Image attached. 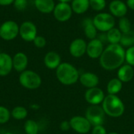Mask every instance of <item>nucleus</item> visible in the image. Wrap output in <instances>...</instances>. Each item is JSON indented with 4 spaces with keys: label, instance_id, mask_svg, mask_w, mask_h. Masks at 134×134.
Listing matches in <instances>:
<instances>
[{
    "label": "nucleus",
    "instance_id": "1",
    "mask_svg": "<svg viewBox=\"0 0 134 134\" xmlns=\"http://www.w3.org/2000/svg\"><path fill=\"white\" fill-rule=\"evenodd\" d=\"M101 68L107 71L119 68L126 61V50L120 44H109L99 58Z\"/></svg>",
    "mask_w": 134,
    "mask_h": 134
},
{
    "label": "nucleus",
    "instance_id": "2",
    "mask_svg": "<svg viewBox=\"0 0 134 134\" xmlns=\"http://www.w3.org/2000/svg\"><path fill=\"white\" fill-rule=\"evenodd\" d=\"M56 75L58 81L64 86L74 85L79 80L78 69L70 63H61L56 69Z\"/></svg>",
    "mask_w": 134,
    "mask_h": 134
},
{
    "label": "nucleus",
    "instance_id": "3",
    "mask_svg": "<svg viewBox=\"0 0 134 134\" xmlns=\"http://www.w3.org/2000/svg\"><path fill=\"white\" fill-rule=\"evenodd\" d=\"M102 108L105 114L111 118L121 117L125 111V105L117 95L106 96L102 102Z\"/></svg>",
    "mask_w": 134,
    "mask_h": 134
},
{
    "label": "nucleus",
    "instance_id": "4",
    "mask_svg": "<svg viewBox=\"0 0 134 134\" xmlns=\"http://www.w3.org/2000/svg\"><path fill=\"white\" fill-rule=\"evenodd\" d=\"M20 85L27 90L38 89L42 84V79L38 74L34 71L25 70L19 76Z\"/></svg>",
    "mask_w": 134,
    "mask_h": 134
},
{
    "label": "nucleus",
    "instance_id": "5",
    "mask_svg": "<svg viewBox=\"0 0 134 134\" xmlns=\"http://www.w3.org/2000/svg\"><path fill=\"white\" fill-rule=\"evenodd\" d=\"M93 24L97 29L101 32H108L111 28L115 27V18L108 13H99L93 18Z\"/></svg>",
    "mask_w": 134,
    "mask_h": 134
},
{
    "label": "nucleus",
    "instance_id": "6",
    "mask_svg": "<svg viewBox=\"0 0 134 134\" xmlns=\"http://www.w3.org/2000/svg\"><path fill=\"white\" fill-rule=\"evenodd\" d=\"M105 115L103 108L99 105H90L86 111V118L93 126L103 125Z\"/></svg>",
    "mask_w": 134,
    "mask_h": 134
},
{
    "label": "nucleus",
    "instance_id": "7",
    "mask_svg": "<svg viewBox=\"0 0 134 134\" xmlns=\"http://www.w3.org/2000/svg\"><path fill=\"white\" fill-rule=\"evenodd\" d=\"M20 32V27L13 20H7L0 25V37L5 41L16 38Z\"/></svg>",
    "mask_w": 134,
    "mask_h": 134
},
{
    "label": "nucleus",
    "instance_id": "8",
    "mask_svg": "<svg viewBox=\"0 0 134 134\" xmlns=\"http://www.w3.org/2000/svg\"><path fill=\"white\" fill-rule=\"evenodd\" d=\"M53 13L57 20L60 22H66L71 19L73 11L71 5L68 2H60L55 5Z\"/></svg>",
    "mask_w": 134,
    "mask_h": 134
},
{
    "label": "nucleus",
    "instance_id": "9",
    "mask_svg": "<svg viewBox=\"0 0 134 134\" xmlns=\"http://www.w3.org/2000/svg\"><path fill=\"white\" fill-rule=\"evenodd\" d=\"M71 128L76 133L80 134H87L91 130L92 125L86 117L76 115L72 117L70 121Z\"/></svg>",
    "mask_w": 134,
    "mask_h": 134
},
{
    "label": "nucleus",
    "instance_id": "10",
    "mask_svg": "<svg viewBox=\"0 0 134 134\" xmlns=\"http://www.w3.org/2000/svg\"><path fill=\"white\" fill-rule=\"evenodd\" d=\"M21 38L26 42H33L37 36V27L31 21H25L20 26L19 32Z\"/></svg>",
    "mask_w": 134,
    "mask_h": 134
},
{
    "label": "nucleus",
    "instance_id": "11",
    "mask_svg": "<svg viewBox=\"0 0 134 134\" xmlns=\"http://www.w3.org/2000/svg\"><path fill=\"white\" fill-rule=\"evenodd\" d=\"M104 97V93L97 86L88 89L85 93V99L90 105H99L102 104Z\"/></svg>",
    "mask_w": 134,
    "mask_h": 134
},
{
    "label": "nucleus",
    "instance_id": "12",
    "mask_svg": "<svg viewBox=\"0 0 134 134\" xmlns=\"http://www.w3.org/2000/svg\"><path fill=\"white\" fill-rule=\"evenodd\" d=\"M104 49V43L98 38H96L87 43L86 54L92 59L100 58Z\"/></svg>",
    "mask_w": 134,
    "mask_h": 134
},
{
    "label": "nucleus",
    "instance_id": "13",
    "mask_svg": "<svg viewBox=\"0 0 134 134\" xmlns=\"http://www.w3.org/2000/svg\"><path fill=\"white\" fill-rule=\"evenodd\" d=\"M86 47H87V43L84 39L75 38L70 44L69 46L70 54L75 58L82 57L85 53H86Z\"/></svg>",
    "mask_w": 134,
    "mask_h": 134
},
{
    "label": "nucleus",
    "instance_id": "14",
    "mask_svg": "<svg viewBox=\"0 0 134 134\" xmlns=\"http://www.w3.org/2000/svg\"><path fill=\"white\" fill-rule=\"evenodd\" d=\"M110 13L115 17L122 18L125 16L128 12V6L126 3L121 0H113L109 4Z\"/></svg>",
    "mask_w": 134,
    "mask_h": 134
},
{
    "label": "nucleus",
    "instance_id": "15",
    "mask_svg": "<svg viewBox=\"0 0 134 134\" xmlns=\"http://www.w3.org/2000/svg\"><path fill=\"white\" fill-rule=\"evenodd\" d=\"M13 68V58L8 53H0V76L8 75Z\"/></svg>",
    "mask_w": 134,
    "mask_h": 134
},
{
    "label": "nucleus",
    "instance_id": "16",
    "mask_svg": "<svg viewBox=\"0 0 134 134\" xmlns=\"http://www.w3.org/2000/svg\"><path fill=\"white\" fill-rule=\"evenodd\" d=\"M79 82L81 84L88 88H93L97 87L99 84V78L98 76L92 72H85L79 76Z\"/></svg>",
    "mask_w": 134,
    "mask_h": 134
},
{
    "label": "nucleus",
    "instance_id": "17",
    "mask_svg": "<svg viewBox=\"0 0 134 134\" xmlns=\"http://www.w3.org/2000/svg\"><path fill=\"white\" fill-rule=\"evenodd\" d=\"M28 64V59L26 54L19 52L16 53L13 57V67L17 72H23L26 70Z\"/></svg>",
    "mask_w": 134,
    "mask_h": 134
},
{
    "label": "nucleus",
    "instance_id": "18",
    "mask_svg": "<svg viewBox=\"0 0 134 134\" xmlns=\"http://www.w3.org/2000/svg\"><path fill=\"white\" fill-rule=\"evenodd\" d=\"M82 26L83 28V31L86 38H88L90 40L94 39L97 38V29L96 28L93 19L90 17L85 18L82 22Z\"/></svg>",
    "mask_w": 134,
    "mask_h": 134
},
{
    "label": "nucleus",
    "instance_id": "19",
    "mask_svg": "<svg viewBox=\"0 0 134 134\" xmlns=\"http://www.w3.org/2000/svg\"><path fill=\"white\" fill-rule=\"evenodd\" d=\"M44 64L46 67L49 69H57L61 64L60 56L57 53L53 51L48 52L44 57Z\"/></svg>",
    "mask_w": 134,
    "mask_h": 134
},
{
    "label": "nucleus",
    "instance_id": "20",
    "mask_svg": "<svg viewBox=\"0 0 134 134\" xmlns=\"http://www.w3.org/2000/svg\"><path fill=\"white\" fill-rule=\"evenodd\" d=\"M134 77L133 67L130 64H123L119 68L118 79L122 82H128L131 81Z\"/></svg>",
    "mask_w": 134,
    "mask_h": 134
},
{
    "label": "nucleus",
    "instance_id": "21",
    "mask_svg": "<svg viewBox=\"0 0 134 134\" xmlns=\"http://www.w3.org/2000/svg\"><path fill=\"white\" fill-rule=\"evenodd\" d=\"M35 5L39 12L48 14L53 12L56 5L53 0H35Z\"/></svg>",
    "mask_w": 134,
    "mask_h": 134
},
{
    "label": "nucleus",
    "instance_id": "22",
    "mask_svg": "<svg viewBox=\"0 0 134 134\" xmlns=\"http://www.w3.org/2000/svg\"><path fill=\"white\" fill-rule=\"evenodd\" d=\"M71 6L75 13L83 14L90 7V0H72Z\"/></svg>",
    "mask_w": 134,
    "mask_h": 134
},
{
    "label": "nucleus",
    "instance_id": "23",
    "mask_svg": "<svg viewBox=\"0 0 134 134\" xmlns=\"http://www.w3.org/2000/svg\"><path fill=\"white\" fill-rule=\"evenodd\" d=\"M122 89V82L118 78L111 79L107 85V91L108 94L117 95Z\"/></svg>",
    "mask_w": 134,
    "mask_h": 134
},
{
    "label": "nucleus",
    "instance_id": "24",
    "mask_svg": "<svg viewBox=\"0 0 134 134\" xmlns=\"http://www.w3.org/2000/svg\"><path fill=\"white\" fill-rule=\"evenodd\" d=\"M122 32L117 27H113L106 32L107 42L110 44H119L122 38Z\"/></svg>",
    "mask_w": 134,
    "mask_h": 134
},
{
    "label": "nucleus",
    "instance_id": "25",
    "mask_svg": "<svg viewBox=\"0 0 134 134\" xmlns=\"http://www.w3.org/2000/svg\"><path fill=\"white\" fill-rule=\"evenodd\" d=\"M122 47L130 48L134 46V31L131 30L128 32L122 33L119 43Z\"/></svg>",
    "mask_w": 134,
    "mask_h": 134
},
{
    "label": "nucleus",
    "instance_id": "26",
    "mask_svg": "<svg viewBox=\"0 0 134 134\" xmlns=\"http://www.w3.org/2000/svg\"><path fill=\"white\" fill-rule=\"evenodd\" d=\"M11 116L16 120H23L27 116V111L24 107H15L11 111Z\"/></svg>",
    "mask_w": 134,
    "mask_h": 134
},
{
    "label": "nucleus",
    "instance_id": "27",
    "mask_svg": "<svg viewBox=\"0 0 134 134\" xmlns=\"http://www.w3.org/2000/svg\"><path fill=\"white\" fill-rule=\"evenodd\" d=\"M24 129L26 134H38V126L37 122L32 119H29L25 122Z\"/></svg>",
    "mask_w": 134,
    "mask_h": 134
},
{
    "label": "nucleus",
    "instance_id": "28",
    "mask_svg": "<svg viewBox=\"0 0 134 134\" xmlns=\"http://www.w3.org/2000/svg\"><path fill=\"white\" fill-rule=\"evenodd\" d=\"M118 28L119 29V31L122 33H126V32H128V31H131L132 30V24H131L130 20L126 16L119 18V27Z\"/></svg>",
    "mask_w": 134,
    "mask_h": 134
},
{
    "label": "nucleus",
    "instance_id": "29",
    "mask_svg": "<svg viewBox=\"0 0 134 134\" xmlns=\"http://www.w3.org/2000/svg\"><path fill=\"white\" fill-rule=\"evenodd\" d=\"M107 5L106 0H90V7L97 12H100L105 9Z\"/></svg>",
    "mask_w": 134,
    "mask_h": 134
},
{
    "label": "nucleus",
    "instance_id": "30",
    "mask_svg": "<svg viewBox=\"0 0 134 134\" xmlns=\"http://www.w3.org/2000/svg\"><path fill=\"white\" fill-rule=\"evenodd\" d=\"M11 112L4 106H0V124H5L9 122Z\"/></svg>",
    "mask_w": 134,
    "mask_h": 134
},
{
    "label": "nucleus",
    "instance_id": "31",
    "mask_svg": "<svg viewBox=\"0 0 134 134\" xmlns=\"http://www.w3.org/2000/svg\"><path fill=\"white\" fill-rule=\"evenodd\" d=\"M126 61L128 64L134 67V46L126 50Z\"/></svg>",
    "mask_w": 134,
    "mask_h": 134
},
{
    "label": "nucleus",
    "instance_id": "32",
    "mask_svg": "<svg viewBox=\"0 0 134 134\" xmlns=\"http://www.w3.org/2000/svg\"><path fill=\"white\" fill-rule=\"evenodd\" d=\"M13 5L16 10L23 11L27 8V0H14Z\"/></svg>",
    "mask_w": 134,
    "mask_h": 134
},
{
    "label": "nucleus",
    "instance_id": "33",
    "mask_svg": "<svg viewBox=\"0 0 134 134\" xmlns=\"http://www.w3.org/2000/svg\"><path fill=\"white\" fill-rule=\"evenodd\" d=\"M33 42H34V45L37 48H43L46 45V38L44 37L39 36V35H37L35 37V38L34 39Z\"/></svg>",
    "mask_w": 134,
    "mask_h": 134
},
{
    "label": "nucleus",
    "instance_id": "34",
    "mask_svg": "<svg viewBox=\"0 0 134 134\" xmlns=\"http://www.w3.org/2000/svg\"><path fill=\"white\" fill-rule=\"evenodd\" d=\"M92 134H108L106 129L103 125L95 126L92 130Z\"/></svg>",
    "mask_w": 134,
    "mask_h": 134
},
{
    "label": "nucleus",
    "instance_id": "35",
    "mask_svg": "<svg viewBox=\"0 0 134 134\" xmlns=\"http://www.w3.org/2000/svg\"><path fill=\"white\" fill-rule=\"evenodd\" d=\"M60 128L61 130L63 131H68L70 128H71V125H70V122H68V121H64L60 123Z\"/></svg>",
    "mask_w": 134,
    "mask_h": 134
},
{
    "label": "nucleus",
    "instance_id": "36",
    "mask_svg": "<svg viewBox=\"0 0 134 134\" xmlns=\"http://www.w3.org/2000/svg\"><path fill=\"white\" fill-rule=\"evenodd\" d=\"M14 0H0V5H9L13 3Z\"/></svg>",
    "mask_w": 134,
    "mask_h": 134
},
{
    "label": "nucleus",
    "instance_id": "37",
    "mask_svg": "<svg viewBox=\"0 0 134 134\" xmlns=\"http://www.w3.org/2000/svg\"><path fill=\"white\" fill-rule=\"evenodd\" d=\"M126 5L128 8L134 10V0H126Z\"/></svg>",
    "mask_w": 134,
    "mask_h": 134
},
{
    "label": "nucleus",
    "instance_id": "38",
    "mask_svg": "<svg viewBox=\"0 0 134 134\" xmlns=\"http://www.w3.org/2000/svg\"><path fill=\"white\" fill-rule=\"evenodd\" d=\"M58 1L61 2H71L72 0H58Z\"/></svg>",
    "mask_w": 134,
    "mask_h": 134
},
{
    "label": "nucleus",
    "instance_id": "39",
    "mask_svg": "<svg viewBox=\"0 0 134 134\" xmlns=\"http://www.w3.org/2000/svg\"><path fill=\"white\" fill-rule=\"evenodd\" d=\"M108 134H119V133H115V132H111V133H108Z\"/></svg>",
    "mask_w": 134,
    "mask_h": 134
},
{
    "label": "nucleus",
    "instance_id": "40",
    "mask_svg": "<svg viewBox=\"0 0 134 134\" xmlns=\"http://www.w3.org/2000/svg\"><path fill=\"white\" fill-rule=\"evenodd\" d=\"M4 134H13V133H10V132H6V133H5Z\"/></svg>",
    "mask_w": 134,
    "mask_h": 134
},
{
    "label": "nucleus",
    "instance_id": "41",
    "mask_svg": "<svg viewBox=\"0 0 134 134\" xmlns=\"http://www.w3.org/2000/svg\"><path fill=\"white\" fill-rule=\"evenodd\" d=\"M133 134H134V133H133Z\"/></svg>",
    "mask_w": 134,
    "mask_h": 134
}]
</instances>
